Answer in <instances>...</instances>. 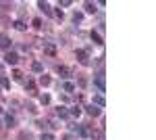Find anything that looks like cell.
<instances>
[{
	"label": "cell",
	"mask_w": 156,
	"mask_h": 140,
	"mask_svg": "<svg viewBox=\"0 0 156 140\" xmlns=\"http://www.w3.org/2000/svg\"><path fill=\"white\" fill-rule=\"evenodd\" d=\"M85 13H96V4L94 2H85Z\"/></svg>",
	"instance_id": "cell-15"
},
{
	"label": "cell",
	"mask_w": 156,
	"mask_h": 140,
	"mask_svg": "<svg viewBox=\"0 0 156 140\" xmlns=\"http://www.w3.org/2000/svg\"><path fill=\"white\" fill-rule=\"evenodd\" d=\"M85 113L92 115V117H98V115H100V109H98L96 105H87V107H85Z\"/></svg>",
	"instance_id": "cell-4"
},
{
	"label": "cell",
	"mask_w": 156,
	"mask_h": 140,
	"mask_svg": "<svg viewBox=\"0 0 156 140\" xmlns=\"http://www.w3.org/2000/svg\"><path fill=\"white\" fill-rule=\"evenodd\" d=\"M90 136H92L94 140H104V134H102V132H92Z\"/></svg>",
	"instance_id": "cell-20"
},
{
	"label": "cell",
	"mask_w": 156,
	"mask_h": 140,
	"mask_svg": "<svg viewBox=\"0 0 156 140\" xmlns=\"http://www.w3.org/2000/svg\"><path fill=\"white\" fill-rule=\"evenodd\" d=\"M25 90H27V94H36V84L34 82H27L25 84Z\"/></svg>",
	"instance_id": "cell-12"
},
{
	"label": "cell",
	"mask_w": 156,
	"mask_h": 140,
	"mask_svg": "<svg viewBox=\"0 0 156 140\" xmlns=\"http://www.w3.org/2000/svg\"><path fill=\"white\" fill-rule=\"evenodd\" d=\"M40 140H54V136H52L50 132H44V134L40 136Z\"/></svg>",
	"instance_id": "cell-23"
},
{
	"label": "cell",
	"mask_w": 156,
	"mask_h": 140,
	"mask_svg": "<svg viewBox=\"0 0 156 140\" xmlns=\"http://www.w3.org/2000/svg\"><path fill=\"white\" fill-rule=\"evenodd\" d=\"M69 115V111H67V107H58L56 109V117H60V119H65Z\"/></svg>",
	"instance_id": "cell-9"
},
{
	"label": "cell",
	"mask_w": 156,
	"mask_h": 140,
	"mask_svg": "<svg viewBox=\"0 0 156 140\" xmlns=\"http://www.w3.org/2000/svg\"><path fill=\"white\" fill-rule=\"evenodd\" d=\"M81 19H83V15H81V13H75V15H73V21H75V23H79Z\"/></svg>",
	"instance_id": "cell-26"
},
{
	"label": "cell",
	"mask_w": 156,
	"mask_h": 140,
	"mask_svg": "<svg viewBox=\"0 0 156 140\" xmlns=\"http://www.w3.org/2000/svg\"><path fill=\"white\" fill-rule=\"evenodd\" d=\"M65 140H73V138H71V136H65Z\"/></svg>",
	"instance_id": "cell-28"
},
{
	"label": "cell",
	"mask_w": 156,
	"mask_h": 140,
	"mask_svg": "<svg viewBox=\"0 0 156 140\" xmlns=\"http://www.w3.org/2000/svg\"><path fill=\"white\" fill-rule=\"evenodd\" d=\"M94 82H96V88H98L100 92H104V90H106V84H104V73H102V71L96 75V80H94Z\"/></svg>",
	"instance_id": "cell-1"
},
{
	"label": "cell",
	"mask_w": 156,
	"mask_h": 140,
	"mask_svg": "<svg viewBox=\"0 0 156 140\" xmlns=\"http://www.w3.org/2000/svg\"><path fill=\"white\" fill-rule=\"evenodd\" d=\"M8 46H10L8 36H6V34H0V48H8Z\"/></svg>",
	"instance_id": "cell-5"
},
{
	"label": "cell",
	"mask_w": 156,
	"mask_h": 140,
	"mask_svg": "<svg viewBox=\"0 0 156 140\" xmlns=\"http://www.w3.org/2000/svg\"><path fill=\"white\" fill-rule=\"evenodd\" d=\"M0 86H2V88H10V82H8V78L0 75Z\"/></svg>",
	"instance_id": "cell-17"
},
{
	"label": "cell",
	"mask_w": 156,
	"mask_h": 140,
	"mask_svg": "<svg viewBox=\"0 0 156 140\" xmlns=\"http://www.w3.org/2000/svg\"><path fill=\"white\" fill-rule=\"evenodd\" d=\"M63 90H65V92H73V90H75V84H73V82H65Z\"/></svg>",
	"instance_id": "cell-14"
},
{
	"label": "cell",
	"mask_w": 156,
	"mask_h": 140,
	"mask_svg": "<svg viewBox=\"0 0 156 140\" xmlns=\"http://www.w3.org/2000/svg\"><path fill=\"white\" fill-rule=\"evenodd\" d=\"M0 113H2V107H0Z\"/></svg>",
	"instance_id": "cell-30"
},
{
	"label": "cell",
	"mask_w": 156,
	"mask_h": 140,
	"mask_svg": "<svg viewBox=\"0 0 156 140\" xmlns=\"http://www.w3.org/2000/svg\"><path fill=\"white\" fill-rule=\"evenodd\" d=\"M92 40H94V42H96L98 46H102V44H104V40H102V36H100L98 32H94V29H92Z\"/></svg>",
	"instance_id": "cell-6"
},
{
	"label": "cell",
	"mask_w": 156,
	"mask_h": 140,
	"mask_svg": "<svg viewBox=\"0 0 156 140\" xmlns=\"http://www.w3.org/2000/svg\"><path fill=\"white\" fill-rule=\"evenodd\" d=\"M71 115L79 117V115H81V107H73V109H71Z\"/></svg>",
	"instance_id": "cell-25"
},
{
	"label": "cell",
	"mask_w": 156,
	"mask_h": 140,
	"mask_svg": "<svg viewBox=\"0 0 156 140\" xmlns=\"http://www.w3.org/2000/svg\"><path fill=\"white\" fill-rule=\"evenodd\" d=\"M31 69H34L36 73H42V71H44V67H42V63H40V61H34V65H31Z\"/></svg>",
	"instance_id": "cell-13"
},
{
	"label": "cell",
	"mask_w": 156,
	"mask_h": 140,
	"mask_svg": "<svg viewBox=\"0 0 156 140\" xmlns=\"http://www.w3.org/2000/svg\"><path fill=\"white\" fill-rule=\"evenodd\" d=\"M17 61H19L17 52H6V54H4V63H6V65H17Z\"/></svg>",
	"instance_id": "cell-2"
},
{
	"label": "cell",
	"mask_w": 156,
	"mask_h": 140,
	"mask_svg": "<svg viewBox=\"0 0 156 140\" xmlns=\"http://www.w3.org/2000/svg\"><path fill=\"white\" fill-rule=\"evenodd\" d=\"M92 105H96V107H104L106 105V100H104V96L102 94H98V96H94V102Z\"/></svg>",
	"instance_id": "cell-7"
},
{
	"label": "cell",
	"mask_w": 156,
	"mask_h": 140,
	"mask_svg": "<svg viewBox=\"0 0 156 140\" xmlns=\"http://www.w3.org/2000/svg\"><path fill=\"white\" fill-rule=\"evenodd\" d=\"M44 50H46V54H56V48H54V46H50V44L44 48Z\"/></svg>",
	"instance_id": "cell-24"
},
{
	"label": "cell",
	"mask_w": 156,
	"mask_h": 140,
	"mask_svg": "<svg viewBox=\"0 0 156 140\" xmlns=\"http://www.w3.org/2000/svg\"><path fill=\"white\" fill-rule=\"evenodd\" d=\"M40 102H42V105H48V102H50V96H48V94H42V96H40Z\"/></svg>",
	"instance_id": "cell-22"
},
{
	"label": "cell",
	"mask_w": 156,
	"mask_h": 140,
	"mask_svg": "<svg viewBox=\"0 0 156 140\" xmlns=\"http://www.w3.org/2000/svg\"><path fill=\"white\" fill-rule=\"evenodd\" d=\"M13 80H17V82H21V80H23V71H19V69H15V71H13Z\"/></svg>",
	"instance_id": "cell-16"
},
{
	"label": "cell",
	"mask_w": 156,
	"mask_h": 140,
	"mask_svg": "<svg viewBox=\"0 0 156 140\" xmlns=\"http://www.w3.org/2000/svg\"><path fill=\"white\" fill-rule=\"evenodd\" d=\"M75 56H77V61L81 65H87V63H90V61H87V50H77Z\"/></svg>",
	"instance_id": "cell-3"
},
{
	"label": "cell",
	"mask_w": 156,
	"mask_h": 140,
	"mask_svg": "<svg viewBox=\"0 0 156 140\" xmlns=\"http://www.w3.org/2000/svg\"><path fill=\"white\" fill-rule=\"evenodd\" d=\"M19 140H31V134L29 132H21L19 134Z\"/></svg>",
	"instance_id": "cell-21"
},
{
	"label": "cell",
	"mask_w": 156,
	"mask_h": 140,
	"mask_svg": "<svg viewBox=\"0 0 156 140\" xmlns=\"http://www.w3.org/2000/svg\"><path fill=\"white\" fill-rule=\"evenodd\" d=\"M13 25H15V29H19V32H25V23H23V21H15Z\"/></svg>",
	"instance_id": "cell-18"
},
{
	"label": "cell",
	"mask_w": 156,
	"mask_h": 140,
	"mask_svg": "<svg viewBox=\"0 0 156 140\" xmlns=\"http://www.w3.org/2000/svg\"><path fill=\"white\" fill-rule=\"evenodd\" d=\"M38 6L46 13V15H52V8H50V4H48V2H44V0H42V2H38Z\"/></svg>",
	"instance_id": "cell-8"
},
{
	"label": "cell",
	"mask_w": 156,
	"mask_h": 140,
	"mask_svg": "<svg viewBox=\"0 0 156 140\" xmlns=\"http://www.w3.org/2000/svg\"><path fill=\"white\" fill-rule=\"evenodd\" d=\"M34 27H36V29L42 27V19H34Z\"/></svg>",
	"instance_id": "cell-27"
},
{
	"label": "cell",
	"mask_w": 156,
	"mask_h": 140,
	"mask_svg": "<svg viewBox=\"0 0 156 140\" xmlns=\"http://www.w3.org/2000/svg\"><path fill=\"white\" fill-rule=\"evenodd\" d=\"M15 123H17V121H15L13 115H6V117H4V126H6V128H13Z\"/></svg>",
	"instance_id": "cell-10"
},
{
	"label": "cell",
	"mask_w": 156,
	"mask_h": 140,
	"mask_svg": "<svg viewBox=\"0 0 156 140\" xmlns=\"http://www.w3.org/2000/svg\"><path fill=\"white\" fill-rule=\"evenodd\" d=\"M56 71H58V75H60V78H67V75H69V67H65V65H60Z\"/></svg>",
	"instance_id": "cell-11"
},
{
	"label": "cell",
	"mask_w": 156,
	"mask_h": 140,
	"mask_svg": "<svg viewBox=\"0 0 156 140\" xmlns=\"http://www.w3.org/2000/svg\"><path fill=\"white\" fill-rule=\"evenodd\" d=\"M50 82H52V80H50L48 75H42V78H40V84H42V86H50Z\"/></svg>",
	"instance_id": "cell-19"
},
{
	"label": "cell",
	"mask_w": 156,
	"mask_h": 140,
	"mask_svg": "<svg viewBox=\"0 0 156 140\" xmlns=\"http://www.w3.org/2000/svg\"><path fill=\"white\" fill-rule=\"evenodd\" d=\"M0 71H2V63H0Z\"/></svg>",
	"instance_id": "cell-29"
}]
</instances>
